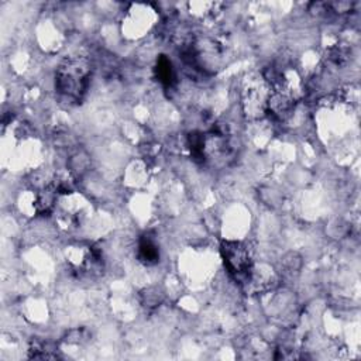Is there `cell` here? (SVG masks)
<instances>
[{
	"mask_svg": "<svg viewBox=\"0 0 361 361\" xmlns=\"http://www.w3.org/2000/svg\"><path fill=\"white\" fill-rule=\"evenodd\" d=\"M137 257L144 266H156L160 261V248L151 234H144L140 239Z\"/></svg>",
	"mask_w": 361,
	"mask_h": 361,
	"instance_id": "4",
	"label": "cell"
},
{
	"mask_svg": "<svg viewBox=\"0 0 361 361\" xmlns=\"http://www.w3.org/2000/svg\"><path fill=\"white\" fill-rule=\"evenodd\" d=\"M91 75L92 65L86 58H69L57 69L55 89L62 98L80 102L88 91Z\"/></svg>",
	"mask_w": 361,
	"mask_h": 361,
	"instance_id": "1",
	"label": "cell"
},
{
	"mask_svg": "<svg viewBox=\"0 0 361 361\" xmlns=\"http://www.w3.org/2000/svg\"><path fill=\"white\" fill-rule=\"evenodd\" d=\"M57 191L50 187V188H44L43 191H40L35 196L34 201V209L39 214H47L53 210L54 203H55V198H57Z\"/></svg>",
	"mask_w": 361,
	"mask_h": 361,
	"instance_id": "6",
	"label": "cell"
},
{
	"mask_svg": "<svg viewBox=\"0 0 361 361\" xmlns=\"http://www.w3.org/2000/svg\"><path fill=\"white\" fill-rule=\"evenodd\" d=\"M156 77L165 89H172L176 84V74L172 62L165 57L160 55L156 65Z\"/></svg>",
	"mask_w": 361,
	"mask_h": 361,
	"instance_id": "5",
	"label": "cell"
},
{
	"mask_svg": "<svg viewBox=\"0 0 361 361\" xmlns=\"http://www.w3.org/2000/svg\"><path fill=\"white\" fill-rule=\"evenodd\" d=\"M221 252L229 274L239 282H248L252 274L251 254L246 244L240 241H223Z\"/></svg>",
	"mask_w": 361,
	"mask_h": 361,
	"instance_id": "2",
	"label": "cell"
},
{
	"mask_svg": "<svg viewBox=\"0 0 361 361\" xmlns=\"http://www.w3.org/2000/svg\"><path fill=\"white\" fill-rule=\"evenodd\" d=\"M294 106H295V100L293 99V96L282 91H274L272 93L268 95L266 102L267 112L278 120L290 118V115L294 111Z\"/></svg>",
	"mask_w": 361,
	"mask_h": 361,
	"instance_id": "3",
	"label": "cell"
}]
</instances>
